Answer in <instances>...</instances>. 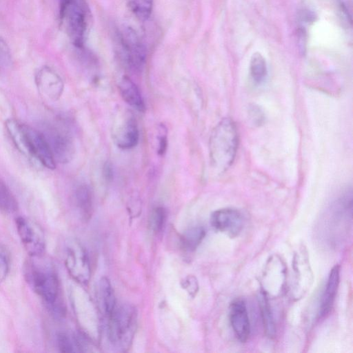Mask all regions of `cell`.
<instances>
[{"mask_svg": "<svg viewBox=\"0 0 353 353\" xmlns=\"http://www.w3.org/2000/svg\"><path fill=\"white\" fill-rule=\"evenodd\" d=\"M238 132L232 120L225 118L214 128L210 139V153L212 165L220 172L233 163L238 148Z\"/></svg>", "mask_w": 353, "mask_h": 353, "instance_id": "1", "label": "cell"}, {"mask_svg": "<svg viewBox=\"0 0 353 353\" xmlns=\"http://www.w3.org/2000/svg\"><path fill=\"white\" fill-rule=\"evenodd\" d=\"M60 21L72 43L82 48L89 31L91 12L85 0H60Z\"/></svg>", "mask_w": 353, "mask_h": 353, "instance_id": "2", "label": "cell"}, {"mask_svg": "<svg viewBox=\"0 0 353 353\" xmlns=\"http://www.w3.org/2000/svg\"><path fill=\"white\" fill-rule=\"evenodd\" d=\"M24 276L34 292L40 296L52 310L60 307L57 304L59 292V280L51 268L30 260L24 265Z\"/></svg>", "mask_w": 353, "mask_h": 353, "instance_id": "3", "label": "cell"}, {"mask_svg": "<svg viewBox=\"0 0 353 353\" xmlns=\"http://www.w3.org/2000/svg\"><path fill=\"white\" fill-rule=\"evenodd\" d=\"M108 335L114 345L124 346L130 341L136 323L135 309L128 304L115 306L108 315Z\"/></svg>", "mask_w": 353, "mask_h": 353, "instance_id": "4", "label": "cell"}, {"mask_svg": "<svg viewBox=\"0 0 353 353\" xmlns=\"http://www.w3.org/2000/svg\"><path fill=\"white\" fill-rule=\"evenodd\" d=\"M286 266L276 255L272 256L267 261L261 280V290L269 297L280 296L286 284Z\"/></svg>", "mask_w": 353, "mask_h": 353, "instance_id": "5", "label": "cell"}, {"mask_svg": "<svg viewBox=\"0 0 353 353\" xmlns=\"http://www.w3.org/2000/svg\"><path fill=\"white\" fill-rule=\"evenodd\" d=\"M123 58L126 66L133 72H140L145 63L146 49L136 32L125 28L120 34Z\"/></svg>", "mask_w": 353, "mask_h": 353, "instance_id": "6", "label": "cell"}, {"mask_svg": "<svg viewBox=\"0 0 353 353\" xmlns=\"http://www.w3.org/2000/svg\"><path fill=\"white\" fill-rule=\"evenodd\" d=\"M23 127L28 157L37 160L48 169H54L56 161L43 133L25 124Z\"/></svg>", "mask_w": 353, "mask_h": 353, "instance_id": "7", "label": "cell"}, {"mask_svg": "<svg viewBox=\"0 0 353 353\" xmlns=\"http://www.w3.org/2000/svg\"><path fill=\"white\" fill-rule=\"evenodd\" d=\"M65 263L68 273L77 282L85 284L89 281L91 274L89 259L79 243L74 242L68 247Z\"/></svg>", "mask_w": 353, "mask_h": 353, "instance_id": "8", "label": "cell"}, {"mask_svg": "<svg viewBox=\"0 0 353 353\" xmlns=\"http://www.w3.org/2000/svg\"><path fill=\"white\" fill-rule=\"evenodd\" d=\"M46 139L56 161L68 163L73 158L75 148L70 134L57 127H48L42 132Z\"/></svg>", "mask_w": 353, "mask_h": 353, "instance_id": "9", "label": "cell"}, {"mask_svg": "<svg viewBox=\"0 0 353 353\" xmlns=\"http://www.w3.org/2000/svg\"><path fill=\"white\" fill-rule=\"evenodd\" d=\"M15 222L17 233L28 253L31 256H40L45 249L44 236L41 228L22 216L17 217Z\"/></svg>", "mask_w": 353, "mask_h": 353, "instance_id": "10", "label": "cell"}, {"mask_svg": "<svg viewBox=\"0 0 353 353\" xmlns=\"http://www.w3.org/2000/svg\"><path fill=\"white\" fill-rule=\"evenodd\" d=\"M210 223L215 230L225 234L230 238H234L243 228L244 218L239 210L225 208L212 212Z\"/></svg>", "mask_w": 353, "mask_h": 353, "instance_id": "11", "label": "cell"}, {"mask_svg": "<svg viewBox=\"0 0 353 353\" xmlns=\"http://www.w3.org/2000/svg\"><path fill=\"white\" fill-rule=\"evenodd\" d=\"M294 270V296L301 298L310 289L313 282V274L310 268L306 251L301 250L294 257L292 262Z\"/></svg>", "mask_w": 353, "mask_h": 353, "instance_id": "12", "label": "cell"}, {"mask_svg": "<svg viewBox=\"0 0 353 353\" xmlns=\"http://www.w3.org/2000/svg\"><path fill=\"white\" fill-rule=\"evenodd\" d=\"M230 321L239 341L246 342L250 334V324L246 304L243 299H235L231 303Z\"/></svg>", "mask_w": 353, "mask_h": 353, "instance_id": "13", "label": "cell"}, {"mask_svg": "<svg viewBox=\"0 0 353 353\" xmlns=\"http://www.w3.org/2000/svg\"><path fill=\"white\" fill-rule=\"evenodd\" d=\"M39 90L52 99H58L63 91V84L61 77L51 68L43 67L36 75Z\"/></svg>", "mask_w": 353, "mask_h": 353, "instance_id": "14", "label": "cell"}, {"mask_svg": "<svg viewBox=\"0 0 353 353\" xmlns=\"http://www.w3.org/2000/svg\"><path fill=\"white\" fill-rule=\"evenodd\" d=\"M139 138L137 123L132 114H128L119 128L115 130L114 139L122 149H130L137 145Z\"/></svg>", "mask_w": 353, "mask_h": 353, "instance_id": "15", "label": "cell"}, {"mask_svg": "<svg viewBox=\"0 0 353 353\" xmlns=\"http://www.w3.org/2000/svg\"><path fill=\"white\" fill-rule=\"evenodd\" d=\"M340 268L334 265L330 270L325 291L322 295L319 310V318H323L331 311L339 285Z\"/></svg>", "mask_w": 353, "mask_h": 353, "instance_id": "16", "label": "cell"}, {"mask_svg": "<svg viewBox=\"0 0 353 353\" xmlns=\"http://www.w3.org/2000/svg\"><path fill=\"white\" fill-rule=\"evenodd\" d=\"M119 90L123 99L139 112H145V105L137 85L128 77H123L119 83Z\"/></svg>", "mask_w": 353, "mask_h": 353, "instance_id": "17", "label": "cell"}, {"mask_svg": "<svg viewBox=\"0 0 353 353\" xmlns=\"http://www.w3.org/2000/svg\"><path fill=\"white\" fill-rule=\"evenodd\" d=\"M258 303L264 328V332L268 338H274L276 326L269 303L268 296L261 290L258 296Z\"/></svg>", "mask_w": 353, "mask_h": 353, "instance_id": "18", "label": "cell"}, {"mask_svg": "<svg viewBox=\"0 0 353 353\" xmlns=\"http://www.w3.org/2000/svg\"><path fill=\"white\" fill-rule=\"evenodd\" d=\"M75 201L77 206L84 219L90 218L92 211V196L88 185H81L77 188Z\"/></svg>", "mask_w": 353, "mask_h": 353, "instance_id": "19", "label": "cell"}, {"mask_svg": "<svg viewBox=\"0 0 353 353\" xmlns=\"http://www.w3.org/2000/svg\"><path fill=\"white\" fill-rule=\"evenodd\" d=\"M205 236V230L201 226H194L187 230L181 237L183 248L188 251L195 250Z\"/></svg>", "mask_w": 353, "mask_h": 353, "instance_id": "20", "label": "cell"}, {"mask_svg": "<svg viewBox=\"0 0 353 353\" xmlns=\"http://www.w3.org/2000/svg\"><path fill=\"white\" fill-rule=\"evenodd\" d=\"M99 291L105 312L110 315L116 306V300L111 283L107 277H102L99 281Z\"/></svg>", "mask_w": 353, "mask_h": 353, "instance_id": "21", "label": "cell"}, {"mask_svg": "<svg viewBox=\"0 0 353 353\" xmlns=\"http://www.w3.org/2000/svg\"><path fill=\"white\" fill-rule=\"evenodd\" d=\"M250 74L256 83H261L267 74L266 62L259 52L252 54L250 64Z\"/></svg>", "mask_w": 353, "mask_h": 353, "instance_id": "22", "label": "cell"}, {"mask_svg": "<svg viewBox=\"0 0 353 353\" xmlns=\"http://www.w3.org/2000/svg\"><path fill=\"white\" fill-rule=\"evenodd\" d=\"M17 209V199L6 184L0 179V210L12 213Z\"/></svg>", "mask_w": 353, "mask_h": 353, "instance_id": "23", "label": "cell"}, {"mask_svg": "<svg viewBox=\"0 0 353 353\" xmlns=\"http://www.w3.org/2000/svg\"><path fill=\"white\" fill-rule=\"evenodd\" d=\"M130 9L141 21L147 20L152 11L153 0H128Z\"/></svg>", "mask_w": 353, "mask_h": 353, "instance_id": "24", "label": "cell"}, {"mask_svg": "<svg viewBox=\"0 0 353 353\" xmlns=\"http://www.w3.org/2000/svg\"><path fill=\"white\" fill-rule=\"evenodd\" d=\"M166 211L163 207L154 208L150 216V226L156 232L161 231L165 223Z\"/></svg>", "mask_w": 353, "mask_h": 353, "instance_id": "25", "label": "cell"}, {"mask_svg": "<svg viewBox=\"0 0 353 353\" xmlns=\"http://www.w3.org/2000/svg\"><path fill=\"white\" fill-rule=\"evenodd\" d=\"M57 346L60 352L69 353L75 352L73 339L64 332H60L57 336Z\"/></svg>", "mask_w": 353, "mask_h": 353, "instance_id": "26", "label": "cell"}, {"mask_svg": "<svg viewBox=\"0 0 353 353\" xmlns=\"http://www.w3.org/2000/svg\"><path fill=\"white\" fill-rule=\"evenodd\" d=\"M182 287L188 293L194 297L199 290V284L197 279L192 275L188 276L181 283Z\"/></svg>", "mask_w": 353, "mask_h": 353, "instance_id": "27", "label": "cell"}, {"mask_svg": "<svg viewBox=\"0 0 353 353\" xmlns=\"http://www.w3.org/2000/svg\"><path fill=\"white\" fill-rule=\"evenodd\" d=\"M11 61L9 48L6 41L0 38V68L7 66Z\"/></svg>", "mask_w": 353, "mask_h": 353, "instance_id": "28", "label": "cell"}, {"mask_svg": "<svg viewBox=\"0 0 353 353\" xmlns=\"http://www.w3.org/2000/svg\"><path fill=\"white\" fill-rule=\"evenodd\" d=\"M9 270V259L6 254L0 251V283L6 279Z\"/></svg>", "mask_w": 353, "mask_h": 353, "instance_id": "29", "label": "cell"}, {"mask_svg": "<svg viewBox=\"0 0 353 353\" xmlns=\"http://www.w3.org/2000/svg\"><path fill=\"white\" fill-rule=\"evenodd\" d=\"M159 135L157 152L159 155H163L165 154L168 146L167 130L164 125L161 124L160 125Z\"/></svg>", "mask_w": 353, "mask_h": 353, "instance_id": "30", "label": "cell"}, {"mask_svg": "<svg viewBox=\"0 0 353 353\" xmlns=\"http://www.w3.org/2000/svg\"><path fill=\"white\" fill-rule=\"evenodd\" d=\"M103 175L107 182H110L113 179V168L112 164L109 161L105 162L103 165Z\"/></svg>", "mask_w": 353, "mask_h": 353, "instance_id": "31", "label": "cell"}]
</instances>
